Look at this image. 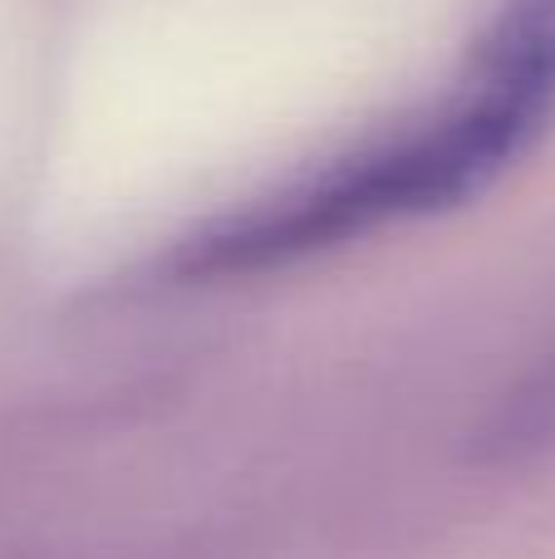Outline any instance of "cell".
Returning <instances> with one entry per match:
<instances>
[{
    "label": "cell",
    "instance_id": "6da1fadb",
    "mask_svg": "<svg viewBox=\"0 0 555 559\" xmlns=\"http://www.w3.org/2000/svg\"><path fill=\"white\" fill-rule=\"evenodd\" d=\"M472 84L477 88L413 143L369 157L364 167L324 182L320 192L295 197L271 216H251L232 236L212 241L206 265H251L305 251L324 236L369 226L379 216L442 206L492 177L555 104V0H517L507 10Z\"/></svg>",
    "mask_w": 555,
    "mask_h": 559
}]
</instances>
